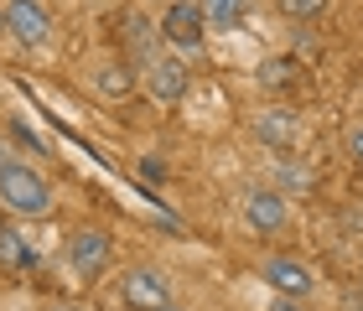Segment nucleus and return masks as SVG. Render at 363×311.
<instances>
[{"mask_svg":"<svg viewBox=\"0 0 363 311\" xmlns=\"http://www.w3.org/2000/svg\"><path fill=\"white\" fill-rule=\"evenodd\" d=\"M161 311H177V306H161Z\"/></svg>","mask_w":363,"mask_h":311,"instance_id":"obj_23","label":"nucleus"},{"mask_svg":"<svg viewBox=\"0 0 363 311\" xmlns=\"http://www.w3.org/2000/svg\"><path fill=\"white\" fill-rule=\"evenodd\" d=\"M255 135L265 140V145H275V151H286V145L296 140V114L291 109H265L255 120Z\"/></svg>","mask_w":363,"mask_h":311,"instance_id":"obj_10","label":"nucleus"},{"mask_svg":"<svg viewBox=\"0 0 363 311\" xmlns=\"http://www.w3.org/2000/svg\"><path fill=\"white\" fill-rule=\"evenodd\" d=\"M0 265H6V270H31V265H37V249H31L16 228H0Z\"/></svg>","mask_w":363,"mask_h":311,"instance_id":"obj_12","label":"nucleus"},{"mask_svg":"<svg viewBox=\"0 0 363 311\" xmlns=\"http://www.w3.org/2000/svg\"><path fill=\"white\" fill-rule=\"evenodd\" d=\"M265 281L280 290V296H311L317 290V270L306 265V259H296V254H270L265 259Z\"/></svg>","mask_w":363,"mask_h":311,"instance_id":"obj_8","label":"nucleus"},{"mask_svg":"<svg viewBox=\"0 0 363 311\" xmlns=\"http://www.w3.org/2000/svg\"><path fill=\"white\" fill-rule=\"evenodd\" d=\"M125 52H130V68H140V73L161 57V31H156V21H145L140 11L125 16Z\"/></svg>","mask_w":363,"mask_h":311,"instance_id":"obj_9","label":"nucleus"},{"mask_svg":"<svg viewBox=\"0 0 363 311\" xmlns=\"http://www.w3.org/2000/svg\"><path fill=\"white\" fill-rule=\"evenodd\" d=\"M0 208L16 213V218H47L52 213V187L37 166L11 161V166H0Z\"/></svg>","mask_w":363,"mask_h":311,"instance_id":"obj_1","label":"nucleus"},{"mask_svg":"<svg viewBox=\"0 0 363 311\" xmlns=\"http://www.w3.org/2000/svg\"><path fill=\"white\" fill-rule=\"evenodd\" d=\"M0 37H6V6H0Z\"/></svg>","mask_w":363,"mask_h":311,"instance_id":"obj_21","label":"nucleus"},{"mask_svg":"<svg viewBox=\"0 0 363 311\" xmlns=\"http://www.w3.org/2000/svg\"><path fill=\"white\" fill-rule=\"evenodd\" d=\"M140 78H145V94H151L161 109H172V104L187 99V68H182V57H177V52H161Z\"/></svg>","mask_w":363,"mask_h":311,"instance_id":"obj_7","label":"nucleus"},{"mask_svg":"<svg viewBox=\"0 0 363 311\" xmlns=\"http://www.w3.org/2000/svg\"><path fill=\"white\" fill-rule=\"evenodd\" d=\"M275 6H280V16H291V21H317V16L327 11V0H275Z\"/></svg>","mask_w":363,"mask_h":311,"instance_id":"obj_15","label":"nucleus"},{"mask_svg":"<svg viewBox=\"0 0 363 311\" xmlns=\"http://www.w3.org/2000/svg\"><path fill=\"white\" fill-rule=\"evenodd\" d=\"M244 223H250V234L275 239L280 228L291 223V208H286V198H280L275 187H250L244 192Z\"/></svg>","mask_w":363,"mask_h":311,"instance_id":"obj_3","label":"nucleus"},{"mask_svg":"<svg viewBox=\"0 0 363 311\" xmlns=\"http://www.w3.org/2000/svg\"><path fill=\"white\" fill-rule=\"evenodd\" d=\"M6 31L21 47H47L52 42V16L42 0H6Z\"/></svg>","mask_w":363,"mask_h":311,"instance_id":"obj_5","label":"nucleus"},{"mask_svg":"<svg viewBox=\"0 0 363 311\" xmlns=\"http://www.w3.org/2000/svg\"><path fill=\"white\" fill-rule=\"evenodd\" d=\"M16 161V151H11V135H0V166H11Z\"/></svg>","mask_w":363,"mask_h":311,"instance_id":"obj_19","label":"nucleus"},{"mask_svg":"<svg viewBox=\"0 0 363 311\" xmlns=\"http://www.w3.org/2000/svg\"><path fill=\"white\" fill-rule=\"evenodd\" d=\"M156 31H161V42H167L177 57H197V52H203V42H208L203 6H197V0H172L167 16L156 21Z\"/></svg>","mask_w":363,"mask_h":311,"instance_id":"obj_2","label":"nucleus"},{"mask_svg":"<svg viewBox=\"0 0 363 311\" xmlns=\"http://www.w3.org/2000/svg\"><path fill=\"white\" fill-rule=\"evenodd\" d=\"M197 6H203L208 31H234V26H244V16H250V0H197Z\"/></svg>","mask_w":363,"mask_h":311,"instance_id":"obj_11","label":"nucleus"},{"mask_svg":"<svg viewBox=\"0 0 363 311\" xmlns=\"http://www.w3.org/2000/svg\"><path fill=\"white\" fill-rule=\"evenodd\" d=\"M120 296H125V306H135V311H161V306H172V281L161 270H151V265H135L120 281Z\"/></svg>","mask_w":363,"mask_h":311,"instance_id":"obj_6","label":"nucleus"},{"mask_svg":"<svg viewBox=\"0 0 363 311\" xmlns=\"http://www.w3.org/2000/svg\"><path fill=\"white\" fill-rule=\"evenodd\" d=\"M342 311H363V290H342Z\"/></svg>","mask_w":363,"mask_h":311,"instance_id":"obj_18","label":"nucleus"},{"mask_svg":"<svg viewBox=\"0 0 363 311\" xmlns=\"http://www.w3.org/2000/svg\"><path fill=\"white\" fill-rule=\"evenodd\" d=\"M275 311H306V306H296L291 296H280V301H275Z\"/></svg>","mask_w":363,"mask_h":311,"instance_id":"obj_20","label":"nucleus"},{"mask_svg":"<svg viewBox=\"0 0 363 311\" xmlns=\"http://www.w3.org/2000/svg\"><path fill=\"white\" fill-rule=\"evenodd\" d=\"M57 311H84V306H57Z\"/></svg>","mask_w":363,"mask_h":311,"instance_id":"obj_22","label":"nucleus"},{"mask_svg":"<svg viewBox=\"0 0 363 311\" xmlns=\"http://www.w3.org/2000/svg\"><path fill=\"white\" fill-rule=\"evenodd\" d=\"M109 254H114V244L104 228H73L68 234V265L84 275V281H99V275L109 270Z\"/></svg>","mask_w":363,"mask_h":311,"instance_id":"obj_4","label":"nucleus"},{"mask_svg":"<svg viewBox=\"0 0 363 311\" xmlns=\"http://www.w3.org/2000/svg\"><path fill=\"white\" fill-rule=\"evenodd\" d=\"M11 135H16V140H21V145H31V151H37V156H42V140H37V135H31V130H26L21 120H11Z\"/></svg>","mask_w":363,"mask_h":311,"instance_id":"obj_16","label":"nucleus"},{"mask_svg":"<svg viewBox=\"0 0 363 311\" xmlns=\"http://www.w3.org/2000/svg\"><path fill=\"white\" fill-rule=\"evenodd\" d=\"M94 84H99V94H109V99H125V94L135 89V73H130L125 62H109V68H99Z\"/></svg>","mask_w":363,"mask_h":311,"instance_id":"obj_14","label":"nucleus"},{"mask_svg":"<svg viewBox=\"0 0 363 311\" xmlns=\"http://www.w3.org/2000/svg\"><path fill=\"white\" fill-rule=\"evenodd\" d=\"M296 73H301V57H296V52H280V57L259 62V84H265V89H286Z\"/></svg>","mask_w":363,"mask_h":311,"instance_id":"obj_13","label":"nucleus"},{"mask_svg":"<svg viewBox=\"0 0 363 311\" xmlns=\"http://www.w3.org/2000/svg\"><path fill=\"white\" fill-rule=\"evenodd\" d=\"M348 151H353V161H358V166H363V125L353 130V135H348Z\"/></svg>","mask_w":363,"mask_h":311,"instance_id":"obj_17","label":"nucleus"}]
</instances>
